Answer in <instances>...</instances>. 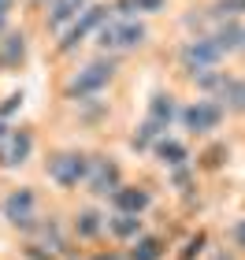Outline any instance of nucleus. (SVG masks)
Wrapping results in <instances>:
<instances>
[{
	"label": "nucleus",
	"instance_id": "nucleus-1",
	"mask_svg": "<svg viewBox=\"0 0 245 260\" xmlns=\"http://www.w3.org/2000/svg\"><path fill=\"white\" fill-rule=\"evenodd\" d=\"M145 38H149V30H145V22H137V19H108L97 30V45L108 49V52L137 49V45H145Z\"/></svg>",
	"mask_w": 245,
	"mask_h": 260
},
{
	"label": "nucleus",
	"instance_id": "nucleus-2",
	"mask_svg": "<svg viewBox=\"0 0 245 260\" xmlns=\"http://www.w3.org/2000/svg\"><path fill=\"white\" fill-rule=\"evenodd\" d=\"M174 115H179V108H174V97H167V93H156V97L149 101V115H145L142 130L134 134V149H145V145H153L156 138H163V134H167V126L174 123Z\"/></svg>",
	"mask_w": 245,
	"mask_h": 260
},
{
	"label": "nucleus",
	"instance_id": "nucleus-3",
	"mask_svg": "<svg viewBox=\"0 0 245 260\" xmlns=\"http://www.w3.org/2000/svg\"><path fill=\"white\" fill-rule=\"evenodd\" d=\"M201 82V89H212L216 97L223 104V112H245V78H234V75H223V71H204V75H197Z\"/></svg>",
	"mask_w": 245,
	"mask_h": 260
},
{
	"label": "nucleus",
	"instance_id": "nucleus-4",
	"mask_svg": "<svg viewBox=\"0 0 245 260\" xmlns=\"http://www.w3.org/2000/svg\"><path fill=\"white\" fill-rule=\"evenodd\" d=\"M0 212H4V219L11 223V227L33 231V227H38V193H33L30 186H19V190H11L4 197Z\"/></svg>",
	"mask_w": 245,
	"mask_h": 260
},
{
	"label": "nucleus",
	"instance_id": "nucleus-5",
	"mask_svg": "<svg viewBox=\"0 0 245 260\" xmlns=\"http://www.w3.org/2000/svg\"><path fill=\"white\" fill-rule=\"evenodd\" d=\"M179 60H182V67L197 78V75H204V71H216V67H219V60H223V49H219L212 38H190V41L182 45Z\"/></svg>",
	"mask_w": 245,
	"mask_h": 260
},
{
	"label": "nucleus",
	"instance_id": "nucleus-6",
	"mask_svg": "<svg viewBox=\"0 0 245 260\" xmlns=\"http://www.w3.org/2000/svg\"><path fill=\"white\" fill-rule=\"evenodd\" d=\"M112 19V8L108 4H86V11H82V15L71 22V30L63 34V41H60V52H71L75 45H82L89 38V34H97L104 22Z\"/></svg>",
	"mask_w": 245,
	"mask_h": 260
},
{
	"label": "nucleus",
	"instance_id": "nucleus-7",
	"mask_svg": "<svg viewBox=\"0 0 245 260\" xmlns=\"http://www.w3.org/2000/svg\"><path fill=\"white\" fill-rule=\"evenodd\" d=\"M223 104L212 101V97H204V101H193V104H186V108L179 112V119L186 130H193V134H212V130L223 123Z\"/></svg>",
	"mask_w": 245,
	"mask_h": 260
},
{
	"label": "nucleus",
	"instance_id": "nucleus-8",
	"mask_svg": "<svg viewBox=\"0 0 245 260\" xmlns=\"http://www.w3.org/2000/svg\"><path fill=\"white\" fill-rule=\"evenodd\" d=\"M86 186H89V193H97V197H112V193L123 186L119 164H115L112 156H89V168H86Z\"/></svg>",
	"mask_w": 245,
	"mask_h": 260
},
{
	"label": "nucleus",
	"instance_id": "nucleus-9",
	"mask_svg": "<svg viewBox=\"0 0 245 260\" xmlns=\"http://www.w3.org/2000/svg\"><path fill=\"white\" fill-rule=\"evenodd\" d=\"M112 75H115L112 60H93V63H86V67L71 78L67 93H71V97H93V93H100V89L112 82Z\"/></svg>",
	"mask_w": 245,
	"mask_h": 260
},
{
	"label": "nucleus",
	"instance_id": "nucleus-10",
	"mask_svg": "<svg viewBox=\"0 0 245 260\" xmlns=\"http://www.w3.org/2000/svg\"><path fill=\"white\" fill-rule=\"evenodd\" d=\"M86 168H89V156L82 152H60V156L49 160V179L63 190H75L78 182H86Z\"/></svg>",
	"mask_w": 245,
	"mask_h": 260
},
{
	"label": "nucleus",
	"instance_id": "nucleus-11",
	"mask_svg": "<svg viewBox=\"0 0 245 260\" xmlns=\"http://www.w3.org/2000/svg\"><path fill=\"white\" fill-rule=\"evenodd\" d=\"M33 152V134L30 130H8L0 141V168H22Z\"/></svg>",
	"mask_w": 245,
	"mask_h": 260
},
{
	"label": "nucleus",
	"instance_id": "nucleus-12",
	"mask_svg": "<svg viewBox=\"0 0 245 260\" xmlns=\"http://www.w3.org/2000/svg\"><path fill=\"white\" fill-rule=\"evenodd\" d=\"M112 208L126 212V216H142L149 208V190H142V186H119L112 193Z\"/></svg>",
	"mask_w": 245,
	"mask_h": 260
},
{
	"label": "nucleus",
	"instance_id": "nucleus-13",
	"mask_svg": "<svg viewBox=\"0 0 245 260\" xmlns=\"http://www.w3.org/2000/svg\"><path fill=\"white\" fill-rule=\"evenodd\" d=\"M86 4L89 0H49V26L52 30H63V26H71V22L86 11Z\"/></svg>",
	"mask_w": 245,
	"mask_h": 260
},
{
	"label": "nucleus",
	"instance_id": "nucleus-14",
	"mask_svg": "<svg viewBox=\"0 0 245 260\" xmlns=\"http://www.w3.org/2000/svg\"><path fill=\"white\" fill-rule=\"evenodd\" d=\"M26 63V38L22 34H4L0 41V71H19Z\"/></svg>",
	"mask_w": 245,
	"mask_h": 260
},
{
	"label": "nucleus",
	"instance_id": "nucleus-15",
	"mask_svg": "<svg viewBox=\"0 0 245 260\" xmlns=\"http://www.w3.org/2000/svg\"><path fill=\"white\" fill-rule=\"evenodd\" d=\"M241 30H245V26H241L238 19H227L223 26H219L216 34H208V38H212L219 49H223V56H227V52H238V49H241Z\"/></svg>",
	"mask_w": 245,
	"mask_h": 260
},
{
	"label": "nucleus",
	"instance_id": "nucleus-16",
	"mask_svg": "<svg viewBox=\"0 0 245 260\" xmlns=\"http://www.w3.org/2000/svg\"><path fill=\"white\" fill-rule=\"evenodd\" d=\"M104 231L115 234V238H137V234H142V216H126V212H115L112 219H104Z\"/></svg>",
	"mask_w": 245,
	"mask_h": 260
},
{
	"label": "nucleus",
	"instance_id": "nucleus-17",
	"mask_svg": "<svg viewBox=\"0 0 245 260\" xmlns=\"http://www.w3.org/2000/svg\"><path fill=\"white\" fill-rule=\"evenodd\" d=\"M153 149H156V156L167 164V168H182V164H186V145H182V141H174V138H167V134L156 138Z\"/></svg>",
	"mask_w": 245,
	"mask_h": 260
},
{
	"label": "nucleus",
	"instance_id": "nucleus-18",
	"mask_svg": "<svg viewBox=\"0 0 245 260\" xmlns=\"http://www.w3.org/2000/svg\"><path fill=\"white\" fill-rule=\"evenodd\" d=\"M167 0H115L112 11H119L123 19H134V15H153V11H163Z\"/></svg>",
	"mask_w": 245,
	"mask_h": 260
},
{
	"label": "nucleus",
	"instance_id": "nucleus-19",
	"mask_svg": "<svg viewBox=\"0 0 245 260\" xmlns=\"http://www.w3.org/2000/svg\"><path fill=\"white\" fill-rule=\"evenodd\" d=\"M163 256V242L153 238V234H137L134 238V249H130V260H160Z\"/></svg>",
	"mask_w": 245,
	"mask_h": 260
},
{
	"label": "nucleus",
	"instance_id": "nucleus-20",
	"mask_svg": "<svg viewBox=\"0 0 245 260\" xmlns=\"http://www.w3.org/2000/svg\"><path fill=\"white\" fill-rule=\"evenodd\" d=\"M75 231H78V238H97V234L104 231V216H100V212H93V208L78 212V219H75Z\"/></svg>",
	"mask_w": 245,
	"mask_h": 260
},
{
	"label": "nucleus",
	"instance_id": "nucleus-21",
	"mask_svg": "<svg viewBox=\"0 0 245 260\" xmlns=\"http://www.w3.org/2000/svg\"><path fill=\"white\" fill-rule=\"evenodd\" d=\"M212 15L216 19H238V15H245V0H216Z\"/></svg>",
	"mask_w": 245,
	"mask_h": 260
},
{
	"label": "nucleus",
	"instance_id": "nucleus-22",
	"mask_svg": "<svg viewBox=\"0 0 245 260\" xmlns=\"http://www.w3.org/2000/svg\"><path fill=\"white\" fill-rule=\"evenodd\" d=\"M234 242L245 249V219H238V227H234Z\"/></svg>",
	"mask_w": 245,
	"mask_h": 260
},
{
	"label": "nucleus",
	"instance_id": "nucleus-23",
	"mask_svg": "<svg viewBox=\"0 0 245 260\" xmlns=\"http://www.w3.org/2000/svg\"><path fill=\"white\" fill-rule=\"evenodd\" d=\"M11 4H15V0H0V15H8V11H11Z\"/></svg>",
	"mask_w": 245,
	"mask_h": 260
},
{
	"label": "nucleus",
	"instance_id": "nucleus-24",
	"mask_svg": "<svg viewBox=\"0 0 245 260\" xmlns=\"http://www.w3.org/2000/svg\"><path fill=\"white\" fill-rule=\"evenodd\" d=\"M212 260H234V256H230V253H216Z\"/></svg>",
	"mask_w": 245,
	"mask_h": 260
},
{
	"label": "nucleus",
	"instance_id": "nucleus-25",
	"mask_svg": "<svg viewBox=\"0 0 245 260\" xmlns=\"http://www.w3.org/2000/svg\"><path fill=\"white\" fill-rule=\"evenodd\" d=\"M4 134H8V126H4V123H0V141H4Z\"/></svg>",
	"mask_w": 245,
	"mask_h": 260
},
{
	"label": "nucleus",
	"instance_id": "nucleus-26",
	"mask_svg": "<svg viewBox=\"0 0 245 260\" xmlns=\"http://www.w3.org/2000/svg\"><path fill=\"white\" fill-rule=\"evenodd\" d=\"M4 22H8V15H0V30H4Z\"/></svg>",
	"mask_w": 245,
	"mask_h": 260
},
{
	"label": "nucleus",
	"instance_id": "nucleus-27",
	"mask_svg": "<svg viewBox=\"0 0 245 260\" xmlns=\"http://www.w3.org/2000/svg\"><path fill=\"white\" fill-rule=\"evenodd\" d=\"M241 49H245V30H241Z\"/></svg>",
	"mask_w": 245,
	"mask_h": 260
}]
</instances>
